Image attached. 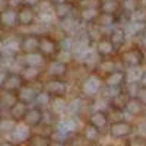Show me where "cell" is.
Returning <instances> with one entry per match:
<instances>
[{"instance_id":"9a60e30c","label":"cell","mask_w":146,"mask_h":146,"mask_svg":"<svg viewBox=\"0 0 146 146\" xmlns=\"http://www.w3.org/2000/svg\"><path fill=\"white\" fill-rule=\"evenodd\" d=\"M0 146H13L12 143H3V145H0Z\"/></svg>"},{"instance_id":"52a82bcc","label":"cell","mask_w":146,"mask_h":146,"mask_svg":"<svg viewBox=\"0 0 146 146\" xmlns=\"http://www.w3.org/2000/svg\"><path fill=\"white\" fill-rule=\"evenodd\" d=\"M98 86H100V82H96V79H91V80H88V83H86L85 88L88 89L89 94H94L96 89H98Z\"/></svg>"},{"instance_id":"4fadbf2b","label":"cell","mask_w":146,"mask_h":146,"mask_svg":"<svg viewBox=\"0 0 146 146\" xmlns=\"http://www.w3.org/2000/svg\"><path fill=\"white\" fill-rule=\"evenodd\" d=\"M139 96H140V100H142L143 102H146V89H145V91H140Z\"/></svg>"},{"instance_id":"7c38bea8","label":"cell","mask_w":146,"mask_h":146,"mask_svg":"<svg viewBox=\"0 0 146 146\" xmlns=\"http://www.w3.org/2000/svg\"><path fill=\"white\" fill-rule=\"evenodd\" d=\"M101 50L105 51V53H108L110 50H111V47H110V44H101Z\"/></svg>"},{"instance_id":"ba28073f","label":"cell","mask_w":146,"mask_h":146,"mask_svg":"<svg viewBox=\"0 0 146 146\" xmlns=\"http://www.w3.org/2000/svg\"><path fill=\"white\" fill-rule=\"evenodd\" d=\"M127 146H146V140L143 137H135L129 142Z\"/></svg>"},{"instance_id":"277c9868","label":"cell","mask_w":146,"mask_h":146,"mask_svg":"<svg viewBox=\"0 0 146 146\" xmlns=\"http://www.w3.org/2000/svg\"><path fill=\"white\" fill-rule=\"evenodd\" d=\"M91 121H92V126H94V127L101 129V127H104V126L107 124V117H105L102 113H96V114L92 115Z\"/></svg>"},{"instance_id":"30bf717a","label":"cell","mask_w":146,"mask_h":146,"mask_svg":"<svg viewBox=\"0 0 146 146\" xmlns=\"http://www.w3.org/2000/svg\"><path fill=\"white\" fill-rule=\"evenodd\" d=\"M32 146H48V143H47V140H44L42 137H35V142H34Z\"/></svg>"},{"instance_id":"9c48e42d","label":"cell","mask_w":146,"mask_h":146,"mask_svg":"<svg viewBox=\"0 0 146 146\" xmlns=\"http://www.w3.org/2000/svg\"><path fill=\"white\" fill-rule=\"evenodd\" d=\"M127 110H129L130 113L136 114V113H139V111H140V107H139V104H137V102L131 101V102H129V105H127Z\"/></svg>"},{"instance_id":"8fae6325","label":"cell","mask_w":146,"mask_h":146,"mask_svg":"<svg viewBox=\"0 0 146 146\" xmlns=\"http://www.w3.org/2000/svg\"><path fill=\"white\" fill-rule=\"evenodd\" d=\"M118 79H121V76H120V75L111 76V79H110V83H111V85H115V83H118Z\"/></svg>"},{"instance_id":"7a4b0ae2","label":"cell","mask_w":146,"mask_h":146,"mask_svg":"<svg viewBox=\"0 0 146 146\" xmlns=\"http://www.w3.org/2000/svg\"><path fill=\"white\" fill-rule=\"evenodd\" d=\"M110 133H111L113 137H126L131 133V126L129 123H124V121H118V123H114L110 129Z\"/></svg>"},{"instance_id":"8992f818","label":"cell","mask_w":146,"mask_h":146,"mask_svg":"<svg viewBox=\"0 0 146 146\" xmlns=\"http://www.w3.org/2000/svg\"><path fill=\"white\" fill-rule=\"evenodd\" d=\"M40 118H41V115H40L38 111H29L27 114V121L29 124H36L40 121Z\"/></svg>"},{"instance_id":"2e32d148","label":"cell","mask_w":146,"mask_h":146,"mask_svg":"<svg viewBox=\"0 0 146 146\" xmlns=\"http://www.w3.org/2000/svg\"><path fill=\"white\" fill-rule=\"evenodd\" d=\"M89 146H100V145H95V143H94V145H89Z\"/></svg>"},{"instance_id":"5b68a950","label":"cell","mask_w":146,"mask_h":146,"mask_svg":"<svg viewBox=\"0 0 146 146\" xmlns=\"http://www.w3.org/2000/svg\"><path fill=\"white\" fill-rule=\"evenodd\" d=\"M85 139L86 140H89V142H95L96 139H98V136H100V133H98V129L96 127H94V126H88L86 129H85Z\"/></svg>"},{"instance_id":"3957f363","label":"cell","mask_w":146,"mask_h":146,"mask_svg":"<svg viewBox=\"0 0 146 146\" xmlns=\"http://www.w3.org/2000/svg\"><path fill=\"white\" fill-rule=\"evenodd\" d=\"M76 129V123H73L72 120H64V121H60L57 124V131L63 133V135H69L72 130Z\"/></svg>"},{"instance_id":"6da1fadb","label":"cell","mask_w":146,"mask_h":146,"mask_svg":"<svg viewBox=\"0 0 146 146\" xmlns=\"http://www.w3.org/2000/svg\"><path fill=\"white\" fill-rule=\"evenodd\" d=\"M29 136V127L28 126H23V124H19V126H15L10 131V140L13 143H22L25 142Z\"/></svg>"},{"instance_id":"5bb4252c","label":"cell","mask_w":146,"mask_h":146,"mask_svg":"<svg viewBox=\"0 0 146 146\" xmlns=\"http://www.w3.org/2000/svg\"><path fill=\"white\" fill-rule=\"evenodd\" d=\"M48 146H64L62 142H51V143H48Z\"/></svg>"}]
</instances>
